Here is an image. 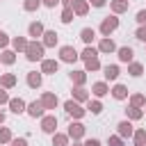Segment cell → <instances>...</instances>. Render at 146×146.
I'll return each instance as SVG.
<instances>
[{
    "label": "cell",
    "instance_id": "cell-1",
    "mask_svg": "<svg viewBox=\"0 0 146 146\" xmlns=\"http://www.w3.org/2000/svg\"><path fill=\"white\" fill-rule=\"evenodd\" d=\"M25 50H27V59H32V62L43 57V46H41V43H27Z\"/></svg>",
    "mask_w": 146,
    "mask_h": 146
},
{
    "label": "cell",
    "instance_id": "cell-2",
    "mask_svg": "<svg viewBox=\"0 0 146 146\" xmlns=\"http://www.w3.org/2000/svg\"><path fill=\"white\" fill-rule=\"evenodd\" d=\"M116 25H119V18L110 16V18H105V21H103V25H100V32H103V34H110L112 30H116Z\"/></svg>",
    "mask_w": 146,
    "mask_h": 146
},
{
    "label": "cell",
    "instance_id": "cell-3",
    "mask_svg": "<svg viewBox=\"0 0 146 146\" xmlns=\"http://www.w3.org/2000/svg\"><path fill=\"white\" fill-rule=\"evenodd\" d=\"M59 55H62L64 62H75V59H78V52H75V48H71V46H64Z\"/></svg>",
    "mask_w": 146,
    "mask_h": 146
},
{
    "label": "cell",
    "instance_id": "cell-4",
    "mask_svg": "<svg viewBox=\"0 0 146 146\" xmlns=\"http://www.w3.org/2000/svg\"><path fill=\"white\" fill-rule=\"evenodd\" d=\"M64 107H66V112H68L71 116H82V114H84V110H82L80 105H75L73 100H68V103H66Z\"/></svg>",
    "mask_w": 146,
    "mask_h": 146
},
{
    "label": "cell",
    "instance_id": "cell-5",
    "mask_svg": "<svg viewBox=\"0 0 146 146\" xmlns=\"http://www.w3.org/2000/svg\"><path fill=\"white\" fill-rule=\"evenodd\" d=\"M41 128H43L46 132H55V128H57V119H55V116H46L43 123H41Z\"/></svg>",
    "mask_w": 146,
    "mask_h": 146
},
{
    "label": "cell",
    "instance_id": "cell-6",
    "mask_svg": "<svg viewBox=\"0 0 146 146\" xmlns=\"http://www.w3.org/2000/svg\"><path fill=\"white\" fill-rule=\"evenodd\" d=\"M119 135H121V137H130V135H132V125H130L128 121L119 123Z\"/></svg>",
    "mask_w": 146,
    "mask_h": 146
},
{
    "label": "cell",
    "instance_id": "cell-7",
    "mask_svg": "<svg viewBox=\"0 0 146 146\" xmlns=\"http://www.w3.org/2000/svg\"><path fill=\"white\" fill-rule=\"evenodd\" d=\"M119 59L121 62H130L132 59V48H119Z\"/></svg>",
    "mask_w": 146,
    "mask_h": 146
},
{
    "label": "cell",
    "instance_id": "cell-8",
    "mask_svg": "<svg viewBox=\"0 0 146 146\" xmlns=\"http://www.w3.org/2000/svg\"><path fill=\"white\" fill-rule=\"evenodd\" d=\"M9 105H11V112H16V114H21V112H23V107H25V103H23L21 98H14V100H9Z\"/></svg>",
    "mask_w": 146,
    "mask_h": 146
},
{
    "label": "cell",
    "instance_id": "cell-9",
    "mask_svg": "<svg viewBox=\"0 0 146 146\" xmlns=\"http://www.w3.org/2000/svg\"><path fill=\"white\" fill-rule=\"evenodd\" d=\"M30 114L32 116H41L43 114V103H32L30 105Z\"/></svg>",
    "mask_w": 146,
    "mask_h": 146
},
{
    "label": "cell",
    "instance_id": "cell-10",
    "mask_svg": "<svg viewBox=\"0 0 146 146\" xmlns=\"http://www.w3.org/2000/svg\"><path fill=\"white\" fill-rule=\"evenodd\" d=\"M41 103H43V107H55V105H57V98H55L52 94H46Z\"/></svg>",
    "mask_w": 146,
    "mask_h": 146
},
{
    "label": "cell",
    "instance_id": "cell-11",
    "mask_svg": "<svg viewBox=\"0 0 146 146\" xmlns=\"http://www.w3.org/2000/svg\"><path fill=\"white\" fill-rule=\"evenodd\" d=\"M52 71H57V62L46 59V62H43V73H52Z\"/></svg>",
    "mask_w": 146,
    "mask_h": 146
},
{
    "label": "cell",
    "instance_id": "cell-12",
    "mask_svg": "<svg viewBox=\"0 0 146 146\" xmlns=\"http://www.w3.org/2000/svg\"><path fill=\"white\" fill-rule=\"evenodd\" d=\"M116 75H119V68L116 66H105V78L107 80H114Z\"/></svg>",
    "mask_w": 146,
    "mask_h": 146
},
{
    "label": "cell",
    "instance_id": "cell-13",
    "mask_svg": "<svg viewBox=\"0 0 146 146\" xmlns=\"http://www.w3.org/2000/svg\"><path fill=\"white\" fill-rule=\"evenodd\" d=\"M27 82H30V87H39L41 84V75L39 73H30L27 75Z\"/></svg>",
    "mask_w": 146,
    "mask_h": 146
},
{
    "label": "cell",
    "instance_id": "cell-14",
    "mask_svg": "<svg viewBox=\"0 0 146 146\" xmlns=\"http://www.w3.org/2000/svg\"><path fill=\"white\" fill-rule=\"evenodd\" d=\"M82 132H84V128H82L80 123H73V125H71V130H68V135H71V137H80Z\"/></svg>",
    "mask_w": 146,
    "mask_h": 146
},
{
    "label": "cell",
    "instance_id": "cell-15",
    "mask_svg": "<svg viewBox=\"0 0 146 146\" xmlns=\"http://www.w3.org/2000/svg\"><path fill=\"white\" fill-rule=\"evenodd\" d=\"M41 32H43V25H41V23H32V25H30V34H32V36H39Z\"/></svg>",
    "mask_w": 146,
    "mask_h": 146
},
{
    "label": "cell",
    "instance_id": "cell-16",
    "mask_svg": "<svg viewBox=\"0 0 146 146\" xmlns=\"http://www.w3.org/2000/svg\"><path fill=\"white\" fill-rule=\"evenodd\" d=\"M80 36H82V41H94V30H89V27H84L82 32H80Z\"/></svg>",
    "mask_w": 146,
    "mask_h": 146
},
{
    "label": "cell",
    "instance_id": "cell-17",
    "mask_svg": "<svg viewBox=\"0 0 146 146\" xmlns=\"http://www.w3.org/2000/svg\"><path fill=\"white\" fill-rule=\"evenodd\" d=\"M125 94H128V91H125L123 84H116V87H114V98H125Z\"/></svg>",
    "mask_w": 146,
    "mask_h": 146
},
{
    "label": "cell",
    "instance_id": "cell-18",
    "mask_svg": "<svg viewBox=\"0 0 146 146\" xmlns=\"http://www.w3.org/2000/svg\"><path fill=\"white\" fill-rule=\"evenodd\" d=\"M94 94L96 96H103V94H107V87L103 82H98V84H94Z\"/></svg>",
    "mask_w": 146,
    "mask_h": 146
},
{
    "label": "cell",
    "instance_id": "cell-19",
    "mask_svg": "<svg viewBox=\"0 0 146 146\" xmlns=\"http://www.w3.org/2000/svg\"><path fill=\"white\" fill-rule=\"evenodd\" d=\"M55 41H57V34L55 32H46V46H55Z\"/></svg>",
    "mask_w": 146,
    "mask_h": 146
},
{
    "label": "cell",
    "instance_id": "cell-20",
    "mask_svg": "<svg viewBox=\"0 0 146 146\" xmlns=\"http://www.w3.org/2000/svg\"><path fill=\"white\" fill-rule=\"evenodd\" d=\"M100 50H105V52H110V50H114V43H112L110 39H105V41L100 43Z\"/></svg>",
    "mask_w": 146,
    "mask_h": 146
},
{
    "label": "cell",
    "instance_id": "cell-21",
    "mask_svg": "<svg viewBox=\"0 0 146 146\" xmlns=\"http://www.w3.org/2000/svg\"><path fill=\"white\" fill-rule=\"evenodd\" d=\"M73 5H75V11H78V14H84V11H87V5H84V2H80V0H75Z\"/></svg>",
    "mask_w": 146,
    "mask_h": 146
},
{
    "label": "cell",
    "instance_id": "cell-22",
    "mask_svg": "<svg viewBox=\"0 0 146 146\" xmlns=\"http://www.w3.org/2000/svg\"><path fill=\"white\" fill-rule=\"evenodd\" d=\"M62 21H64V23H71V21H73V14H71V9H68V7L64 9V14H62Z\"/></svg>",
    "mask_w": 146,
    "mask_h": 146
},
{
    "label": "cell",
    "instance_id": "cell-23",
    "mask_svg": "<svg viewBox=\"0 0 146 146\" xmlns=\"http://www.w3.org/2000/svg\"><path fill=\"white\" fill-rule=\"evenodd\" d=\"M125 7H128V2H125V0H116V2H114V11H123Z\"/></svg>",
    "mask_w": 146,
    "mask_h": 146
},
{
    "label": "cell",
    "instance_id": "cell-24",
    "mask_svg": "<svg viewBox=\"0 0 146 146\" xmlns=\"http://www.w3.org/2000/svg\"><path fill=\"white\" fill-rule=\"evenodd\" d=\"M82 57H84V62H87V59H91V57H96V50H94V48H87V50L82 52Z\"/></svg>",
    "mask_w": 146,
    "mask_h": 146
},
{
    "label": "cell",
    "instance_id": "cell-25",
    "mask_svg": "<svg viewBox=\"0 0 146 146\" xmlns=\"http://www.w3.org/2000/svg\"><path fill=\"white\" fill-rule=\"evenodd\" d=\"M98 66H100V64H98V59H96V57L87 59V68H91V71H94V68H98Z\"/></svg>",
    "mask_w": 146,
    "mask_h": 146
},
{
    "label": "cell",
    "instance_id": "cell-26",
    "mask_svg": "<svg viewBox=\"0 0 146 146\" xmlns=\"http://www.w3.org/2000/svg\"><path fill=\"white\" fill-rule=\"evenodd\" d=\"M135 139H137V144H144V141H146V132H144V130L135 132Z\"/></svg>",
    "mask_w": 146,
    "mask_h": 146
},
{
    "label": "cell",
    "instance_id": "cell-27",
    "mask_svg": "<svg viewBox=\"0 0 146 146\" xmlns=\"http://www.w3.org/2000/svg\"><path fill=\"white\" fill-rule=\"evenodd\" d=\"M36 7H39V0H27V2H25V9H27V11H32V9H36Z\"/></svg>",
    "mask_w": 146,
    "mask_h": 146
},
{
    "label": "cell",
    "instance_id": "cell-28",
    "mask_svg": "<svg viewBox=\"0 0 146 146\" xmlns=\"http://www.w3.org/2000/svg\"><path fill=\"white\" fill-rule=\"evenodd\" d=\"M2 62L11 64V62H14V52H9V50H7V52H2Z\"/></svg>",
    "mask_w": 146,
    "mask_h": 146
},
{
    "label": "cell",
    "instance_id": "cell-29",
    "mask_svg": "<svg viewBox=\"0 0 146 146\" xmlns=\"http://www.w3.org/2000/svg\"><path fill=\"white\" fill-rule=\"evenodd\" d=\"M130 73L132 75H141V64H132L130 66Z\"/></svg>",
    "mask_w": 146,
    "mask_h": 146
},
{
    "label": "cell",
    "instance_id": "cell-30",
    "mask_svg": "<svg viewBox=\"0 0 146 146\" xmlns=\"http://www.w3.org/2000/svg\"><path fill=\"white\" fill-rule=\"evenodd\" d=\"M73 80H75L78 84H82V82H84V73H73Z\"/></svg>",
    "mask_w": 146,
    "mask_h": 146
},
{
    "label": "cell",
    "instance_id": "cell-31",
    "mask_svg": "<svg viewBox=\"0 0 146 146\" xmlns=\"http://www.w3.org/2000/svg\"><path fill=\"white\" fill-rule=\"evenodd\" d=\"M128 114H130L132 119H139V116H141V112H139L137 107H132V110H128Z\"/></svg>",
    "mask_w": 146,
    "mask_h": 146
},
{
    "label": "cell",
    "instance_id": "cell-32",
    "mask_svg": "<svg viewBox=\"0 0 146 146\" xmlns=\"http://www.w3.org/2000/svg\"><path fill=\"white\" fill-rule=\"evenodd\" d=\"M137 39L146 41V27H139V30H137Z\"/></svg>",
    "mask_w": 146,
    "mask_h": 146
},
{
    "label": "cell",
    "instance_id": "cell-33",
    "mask_svg": "<svg viewBox=\"0 0 146 146\" xmlns=\"http://www.w3.org/2000/svg\"><path fill=\"white\" fill-rule=\"evenodd\" d=\"M14 46H16L18 50H21V48H27V43H25L23 39H16V41H14Z\"/></svg>",
    "mask_w": 146,
    "mask_h": 146
},
{
    "label": "cell",
    "instance_id": "cell-34",
    "mask_svg": "<svg viewBox=\"0 0 146 146\" xmlns=\"http://www.w3.org/2000/svg\"><path fill=\"white\" fill-rule=\"evenodd\" d=\"M2 82H5L7 87H11V84H14V75H5V78H2Z\"/></svg>",
    "mask_w": 146,
    "mask_h": 146
},
{
    "label": "cell",
    "instance_id": "cell-35",
    "mask_svg": "<svg viewBox=\"0 0 146 146\" xmlns=\"http://www.w3.org/2000/svg\"><path fill=\"white\" fill-rule=\"evenodd\" d=\"M89 110H91L94 114H98V112H100V103H91V105H89Z\"/></svg>",
    "mask_w": 146,
    "mask_h": 146
},
{
    "label": "cell",
    "instance_id": "cell-36",
    "mask_svg": "<svg viewBox=\"0 0 146 146\" xmlns=\"http://www.w3.org/2000/svg\"><path fill=\"white\" fill-rule=\"evenodd\" d=\"M55 144H57V146H64V144H66V137L57 135V137H55Z\"/></svg>",
    "mask_w": 146,
    "mask_h": 146
},
{
    "label": "cell",
    "instance_id": "cell-37",
    "mask_svg": "<svg viewBox=\"0 0 146 146\" xmlns=\"http://www.w3.org/2000/svg\"><path fill=\"white\" fill-rule=\"evenodd\" d=\"M110 146H123L119 137H110Z\"/></svg>",
    "mask_w": 146,
    "mask_h": 146
},
{
    "label": "cell",
    "instance_id": "cell-38",
    "mask_svg": "<svg viewBox=\"0 0 146 146\" xmlns=\"http://www.w3.org/2000/svg\"><path fill=\"white\" fill-rule=\"evenodd\" d=\"M9 139V130H0V141H7Z\"/></svg>",
    "mask_w": 146,
    "mask_h": 146
},
{
    "label": "cell",
    "instance_id": "cell-39",
    "mask_svg": "<svg viewBox=\"0 0 146 146\" xmlns=\"http://www.w3.org/2000/svg\"><path fill=\"white\" fill-rule=\"evenodd\" d=\"M137 21H139V23H146V9H144V11H139V14H137Z\"/></svg>",
    "mask_w": 146,
    "mask_h": 146
},
{
    "label": "cell",
    "instance_id": "cell-40",
    "mask_svg": "<svg viewBox=\"0 0 146 146\" xmlns=\"http://www.w3.org/2000/svg\"><path fill=\"white\" fill-rule=\"evenodd\" d=\"M84 96H87V94H84V91H82V89H75V98H80V100H82V98H84Z\"/></svg>",
    "mask_w": 146,
    "mask_h": 146
},
{
    "label": "cell",
    "instance_id": "cell-41",
    "mask_svg": "<svg viewBox=\"0 0 146 146\" xmlns=\"http://www.w3.org/2000/svg\"><path fill=\"white\" fill-rule=\"evenodd\" d=\"M132 103H135V105H141V103H144V98H141V96H135V98H132Z\"/></svg>",
    "mask_w": 146,
    "mask_h": 146
},
{
    "label": "cell",
    "instance_id": "cell-42",
    "mask_svg": "<svg viewBox=\"0 0 146 146\" xmlns=\"http://www.w3.org/2000/svg\"><path fill=\"white\" fill-rule=\"evenodd\" d=\"M87 146H100V141H98V139H89V141H87Z\"/></svg>",
    "mask_w": 146,
    "mask_h": 146
},
{
    "label": "cell",
    "instance_id": "cell-43",
    "mask_svg": "<svg viewBox=\"0 0 146 146\" xmlns=\"http://www.w3.org/2000/svg\"><path fill=\"white\" fill-rule=\"evenodd\" d=\"M14 146H27V141H25V139H16V141H14Z\"/></svg>",
    "mask_w": 146,
    "mask_h": 146
},
{
    "label": "cell",
    "instance_id": "cell-44",
    "mask_svg": "<svg viewBox=\"0 0 146 146\" xmlns=\"http://www.w3.org/2000/svg\"><path fill=\"white\" fill-rule=\"evenodd\" d=\"M5 43H7V34H2V32H0V46H5Z\"/></svg>",
    "mask_w": 146,
    "mask_h": 146
},
{
    "label": "cell",
    "instance_id": "cell-45",
    "mask_svg": "<svg viewBox=\"0 0 146 146\" xmlns=\"http://www.w3.org/2000/svg\"><path fill=\"white\" fill-rule=\"evenodd\" d=\"M7 100H9V98H7V94H5V91H0V103H7Z\"/></svg>",
    "mask_w": 146,
    "mask_h": 146
},
{
    "label": "cell",
    "instance_id": "cell-46",
    "mask_svg": "<svg viewBox=\"0 0 146 146\" xmlns=\"http://www.w3.org/2000/svg\"><path fill=\"white\" fill-rule=\"evenodd\" d=\"M43 2H46V5H48V7H55V5H57V2H59V0H43Z\"/></svg>",
    "mask_w": 146,
    "mask_h": 146
},
{
    "label": "cell",
    "instance_id": "cell-47",
    "mask_svg": "<svg viewBox=\"0 0 146 146\" xmlns=\"http://www.w3.org/2000/svg\"><path fill=\"white\" fill-rule=\"evenodd\" d=\"M94 5H96V7H103V5H105V0H94Z\"/></svg>",
    "mask_w": 146,
    "mask_h": 146
},
{
    "label": "cell",
    "instance_id": "cell-48",
    "mask_svg": "<svg viewBox=\"0 0 146 146\" xmlns=\"http://www.w3.org/2000/svg\"><path fill=\"white\" fill-rule=\"evenodd\" d=\"M73 2H75V0H64V5H66V7H71Z\"/></svg>",
    "mask_w": 146,
    "mask_h": 146
},
{
    "label": "cell",
    "instance_id": "cell-49",
    "mask_svg": "<svg viewBox=\"0 0 146 146\" xmlns=\"http://www.w3.org/2000/svg\"><path fill=\"white\" fill-rule=\"evenodd\" d=\"M0 121H2V114H0Z\"/></svg>",
    "mask_w": 146,
    "mask_h": 146
},
{
    "label": "cell",
    "instance_id": "cell-50",
    "mask_svg": "<svg viewBox=\"0 0 146 146\" xmlns=\"http://www.w3.org/2000/svg\"><path fill=\"white\" fill-rule=\"evenodd\" d=\"M137 146H141V144H137Z\"/></svg>",
    "mask_w": 146,
    "mask_h": 146
}]
</instances>
